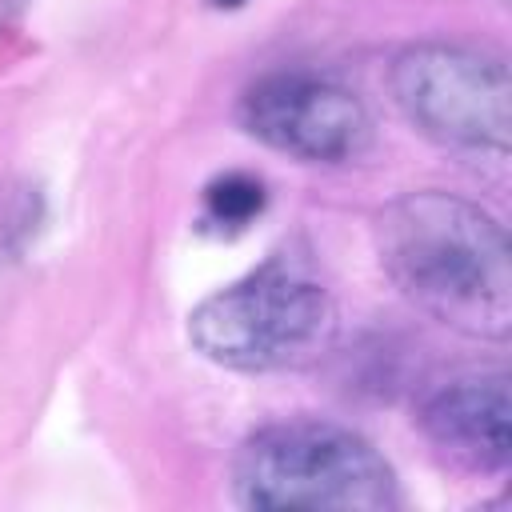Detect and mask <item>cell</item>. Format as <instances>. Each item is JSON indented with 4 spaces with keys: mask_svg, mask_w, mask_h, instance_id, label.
Returning a JSON list of instances; mask_svg holds the SVG:
<instances>
[{
    "mask_svg": "<svg viewBox=\"0 0 512 512\" xmlns=\"http://www.w3.org/2000/svg\"><path fill=\"white\" fill-rule=\"evenodd\" d=\"M212 4H216V8H240L244 0H212Z\"/></svg>",
    "mask_w": 512,
    "mask_h": 512,
    "instance_id": "obj_8",
    "label": "cell"
},
{
    "mask_svg": "<svg viewBox=\"0 0 512 512\" xmlns=\"http://www.w3.org/2000/svg\"><path fill=\"white\" fill-rule=\"evenodd\" d=\"M264 184L248 172H224L204 188V220L228 232L248 228L264 212Z\"/></svg>",
    "mask_w": 512,
    "mask_h": 512,
    "instance_id": "obj_7",
    "label": "cell"
},
{
    "mask_svg": "<svg viewBox=\"0 0 512 512\" xmlns=\"http://www.w3.org/2000/svg\"><path fill=\"white\" fill-rule=\"evenodd\" d=\"M232 492L256 512H384L400 500L392 464L364 436L328 420L252 432L236 452Z\"/></svg>",
    "mask_w": 512,
    "mask_h": 512,
    "instance_id": "obj_2",
    "label": "cell"
},
{
    "mask_svg": "<svg viewBox=\"0 0 512 512\" xmlns=\"http://www.w3.org/2000/svg\"><path fill=\"white\" fill-rule=\"evenodd\" d=\"M512 400L508 380L500 372L492 376H464L444 388H436L420 408V428L428 444L464 472H504L512 436Z\"/></svg>",
    "mask_w": 512,
    "mask_h": 512,
    "instance_id": "obj_6",
    "label": "cell"
},
{
    "mask_svg": "<svg viewBox=\"0 0 512 512\" xmlns=\"http://www.w3.org/2000/svg\"><path fill=\"white\" fill-rule=\"evenodd\" d=\"M240 124L260 144L312 164H344L372 144L364 100L312 72H272L256 80L240 100Z\"/></svg>",
    "mask_w": 512,
    "mask_h": 512,
    "instance_id": "obj_5",
    "label": "cell"
},
{
    "mask_svg": "<svg viewBox=\"0 0 512 512\" xmlns=\"http://www.w3.org/2000/svg\"><path fill=\"white\" fill-rule=\"evenodd\" d=\"M336 336L332 296L304 272L272 260L212 292L188 316V340L216 364L276 372L312 364Z\"/></svg>",
    "mask_w": 512,
    "mask_h": 512,
    "instance_id": "obj_3",
    "label": "cell"
},
{
    "mask_svg": "<svg viewBox=\"0 0 512 512\" xmlns=\"http://www.w3.org/2000/svg\"><path fill=\"white\" fill-rule=\"evenodd\" d=\"M388 280L436 320L504 340L512 328V256L492 212L452 192H408L376 220Z\"/></svg>",
    "mask_w": 512,
    "mask_h": 512,
    "instance_id": "obj_1",
    "label": "cell"
},
{
    "mask_svg": "<svg viewBox=\"0 0 512 512\" xmlns=\"http://www.w3.org/2000/svg\"><path fill=\"white\" fill-rule=\"evenodd\" d=\"M392 96L408 124L456 152H508V68L464 44H412L392 64Z\"/></svg>",
    "mask_w": 512,
    "mask_h": 512,
    "instance_id": "obj_4",
    "label": "cell"
}]
</instances>
